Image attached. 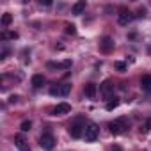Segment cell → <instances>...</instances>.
Returning a JSON list of instances; mask_svg holds the SVG:
<instances>
[{"mask_svg": "<svg viewBox=\"0 0 151 151\" xmlns=\"http://www.w3.org/2000/svg\"><path fill=\"white\" fill-rule=\"evenodd\" d=\"M126 128H128V124H126V119H124V117L109 123V132H110L112 135H119V133H123Z\"/></svg>", "mask_w": 151, "mask_h": 151, "instance_id": "1", "label": "cell"}, {"mask_svg": "<svg viewBox=\"0 0 151 151\" xmlns=\"http://www.w3.org/2000/svg\"><path fill=\"white\" fill-rule=\"evenodd\" d=\"M39 146H41L45 151H52V149L55 147V139H53V135H52L50 132L43 133L41 139H39Z\"/></svg>", "mask_w": 151, "mask_h": 151, "instance_id": "2", "label": "cell"}, {"mask_svg": "<svg viewBox=\"0 0 151 151\" xmlns=\"http://www.w3.org/2000/svg\"><path fill=\"white\" fill-rule=\"evenodd\" d=\"M84 137H86V140L87 142H94L96 139H98V126L96 124H87L86 128H84Z\"/></svg>", "mask_w": 151, "mask_h": 151, "instance_id": "3", "label": "cell"}, {"mask_svg": "<svg viewBox=\"0 0 151 151\" xmlns=\"http://www.w3.org/2000/svg\"><path fill=\"white\" fill-rule=\"evenodd\" d=\"M71 91V86L69 84H60V86H55L50 89V94L52 96H68Z\"/></svg>", "mask_w": 151, "mask_h": 151, "instance_id": "4", "label": "cell"}, {"mask_svg": "<svg viewBox=\"0 0 151 151\" xmlns=\"http://www.w3.org/2000/svg\"><path fill=\"white\" fill-rule=\"evenodd\" d=\"M132 20H133V14H132L128 9H124V7L119 9V14H117V23H119V25H128Z\"/></svg>", "mask_w": 151, "mask_h": 151, "instance_id": "5", "label": "cell"}, {"mask_svg": "<svg viewBox=\"0 0 151 151\" xmlns=\"http://www.w3.org/2000/svg\"><path fill=\"white\" fill-rule=\"evenodd\" d=\"M112 48H114V41L110 37H103L101 43H100V50L103 53H109V52H112Z\"/></svg>", "mask_w": 151, "mask_h": 151, "instance_id": "6", "label": "cell"}, {"mask_svg": "<svg viewBox=\"0 0 151 151\" xmlns=\"http://www.w3.org/2000/svg\"><path fill=\"white\" fill-rule=\"evenodd\" d=\"M82 128H86V126H80L78 123L71 124V126H69V135H71L73 139H80V137H82V132H84Z\"/></svg>", "mask_w": 151, "mask_h": 151, "instance_id": "7", "label": "cell"}, {"mask_svg": "<svg viewBox=\"0 0 151 151\" xmlns=\"http://www.w3.org/2000/svg\"><path fill=\"white\" fill-rule=\"evenodd\" d=\"M100 91L107 96V98H110V93L114 91V86H112V80H105L101 86H100Z\"/></svg>", "mask_w": 151, "mask_h": 151, "instance_id": "8", "label": "cell"}, {"mask_svg": "<svg viewBox=\"0 0 151 151\" xmlns=\"http://www.w3.org/2000/svg\"><path fill=\"white\" fill-rule=\"evenodd\" d=\"M71 110V105L69 103H59L55 109H53V114L55 116H62V114H68Z\"/></svg>", "mask_w": 151, "mask_h": 151, "instance_id": "9", "label": "cell"}, {"mask_svg": "<svg viewBox=\"0 0 151 151\" xmlns=\"http://www.w3.org/2000/svg\"><path fill=\"white\" fill-rule=\"evenodd\" d=\"M96 91H98L96 84H86V87H84V93H86L87 98H94L96 96Z\"/></svg>", "mask_w": 151, "mask_h": 151, "instance_id": "10", "label": "cell"}, {"mask_svg": "<svg viewBox=\"0 0 151 151\" xmlns=\"http://www.w3.org/2000/svg\"><path fill=\"white\" fill-rule=\"evenodd\" d=\"M14 144H16V147L20 149V151H27V140L18 133V135H14Z\"/></svg>", "mask_w": 151, "mask_h": 151, "instance_id": "11", "label": "cell"}, {"mask_svg": "<svg viewBox=\"0 0 151 151\" xmlns=\"http://www.w3.org/2000/svg\"><path fill=\"white\" fill-rule=\"evenodd\" d=\"M84 11H86V2H84V0H80V2H77V4L71 7V13L73 14H82Z\"/></svg>", "mask_w": 151, "mask_h": 151, "instance_id": "12", "label": "cell"}, {"mask_svg": "<svg viewBox=\"0 0 151 151\" xmlns=\"http://www.w3.org/2000/svg\"><path fill=\"white\" fill-rule=\"evenodd\" d=\"M140 86H142V89H146V91L151 89V75H144V77L140 78Z\"/></svg>", "mask_w": 151, "mask_h": 151, "instance_id": "13", "label": "cell"}, {"mask_svg": "<svg viewBox=\"0 0 151 151\" xmlns=\"http://www.w3.org/2000/svg\"><path fill=\"white\" fill-rule=\"evenodd\" d=\"M45 84V77H43V75H34V77H32V86L37 89V87H41Z\"/></svg>", "mask_w": 151, "mask_h": 151, "instance_id": "14", "label": "cell"}, {"mask_svg": "<svg viewBox=\"0 0 151 151\" xmlns=\"http://www.w3.org/2000/svg\"><path fill=\"white\" fill-rule=\"evenodd\" d=\"M11 22H13V16H11L9 13H6V14L2 16V25H4V27H9Z\"/></svg>", "mask_w": 151, "mask_h": 151, "instance_id": "15", "label": "cell"}, {"mask_svg": "<svg viewBox=\"0 0 151 151\" xmlns=\"http://www.w3.org/2000/svg\"><path fill=\"white\" fill-rule=\"evenodd\" d=\"M117 105H119V100L117 98H112V101L107 103V110H114V109H117Z\"/></svg>", "mask_w": 151, "mask_h": 151, "instance_id": "16", "label": "cell"}, {"mask_svg": "<svg viewBox=\"0 0 151 151\" xmlns=\"http://www.w3.org/2000/svg\"><path fill=\"white\" fill-rule=\"evenodd\" d=\"M20 128H22V132H29V130L32 128V123H30V121H23V123L20 124Z\"/></svg>", "mask_w": 151, "mask_h": 151, "instance_id": "17", "label": "cell"}, {"mask_svg": "<svg viewBox=\"0 0 151 151\" xmlns=\"http://www.w3.org/2000/svg\"><path fill=\"white\" fill-rule=\"evenodd\" d=\"M75 32H77V27H75V25H66V34H75Z\"/></svg>", "mask_w": 151, "mask_h": 151, "instance_id": "18", "label": "cell"}, {"mask_svg": "<svg viewBox=\"0 0 151 151\" xmlns=\"http://www.w3.org/2000/svg\"><path fill=\"white\" fill-rule=\"evenodd\" d=\"M140 130H142V132H149V130H151V119H147V121L142 124V128H140Z\"/></svg>", "mask_w": 151, "mask_h": 151, "instance_id": "19", "label": "cell"}, {"mask_svg": "<svg viewBox=\"0 0 151 151\" xmlns=\"http://www.w3.org/2000/svg\"><path fill=\"white\" fill-rule=\"evenodd\" d=\"M114 66H116L119 71H126V64H124V62H114Z\"/></svg>", "mask_w": 151, "mask_h": 151, "instance_id": "20", "label": "cell"}, {"mask_svg": "<svg viewBox=\"0 0 151 151\" xmlns=\"http://www.w3.org/2000/svg\"><path fill=\"white\" fill-rule=\"evenodd\" d=\"M41 6H52V0H41Z\"/></svg>", "mask_w": 151, "mask_h": 151, "instance_id": "21", "label": "cell"}, {"mask_svg": "<svg viewBox=\"0 0 151 151\" xmlns=\"http://www.w3.org/2000/svg\"><path fill=\"white\" fill-rule=\"evenodd\" d=\"M9 37H11V39H16V37H18V34H16V32H11V34H9Z\"/></svg>", "mask_w": 151, "mask_h": 151, "instance_id": "22", "label": "cell"}, {"mask_svg": "<svg viewBox=\"0 0 151 151\" xmlns=\"http://www.w3.org/2000/svg\"><path fill=\"white\" fill-rule=\"evenodd\" d=\"M7 53H9V50H2V59H6V57H7Z\"/></svg>", "mask_w": 151, "mask_h": 151, "instance_id": "23", "label": "cell"}, {"mask_svg": "<svg viewBox=\"0 0 151 151\" xmlns=\"http://www.w3.org/2000/svg\"><path fill=\"white\" fill-rule=\"evenodd\" d=\"M16 100H18V96H11V98H9V101H11V103H14Z\"/></svg>", "mask_w": 151, "mask_h": 151, "instance_id": "24", "label": "cell"}, {"mask_svg": "<svg viewBox=\"0 0 151 151\" xmlns=\"http://www.w3.org/2000/svg\"><path fill=\"white\" fill-rule=\"evenodd\" d=\"M147 52H149V53H151V46H149V48H147Z\"/></svg>", "mask_w": 151, "mask_h": 151, "instance_id": "25", "label": "cell"}]
</instances>
